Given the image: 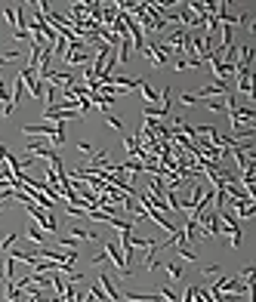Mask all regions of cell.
<instances>
[{
  "instance_id": "2e32d148",
  "label": "cell",
  "mask_w": 256,
  "mask_h": 302,
  "mask_svg": "<svg viewBox=\"0 0 256 302\" xmlns=\"http://www.w3.org/2000/svg\"><path fill=\"white\" fill-rule=\"evenodd\" d=\"M105 123L111 126V130H124V123H121L118 118H111V114H105Z\"/></svg>"
},
{
  "instance_id": "7c38bea8",
  "label": "cell",
  "mask_w": 256,
  "mask_h": 302,
  "mask_svg": "<svg viewBox=\"0 0 256 302\" xmlns=\"http://www.w3.org/2000/svg\"><path fill=\"white\" fill-rule=\"evenodd\" d=\"M139 90H142V96H145V102H148V105H151V102H158V99H160V96H158V90L151 87L145 77H142V84H139Z\"/></svg>"
},
{
  "instance_id": "9a60e30c",
  "label": "cell",
  "mask_w": 256,
  "mask_h": 302,
  "mask_svg": "<svg viewBox=\"0 0 256 302\" xmlns=\"http://www.w3.org/2000/svg\"><path fill=\"white\" fill-rule=\"evenodd\" d=\"M3 19L16 28V3H13V6H3Z\"/></svg>"
},
{
  "instance_id": "52a82bcc",
  "label": "cell",
  "mask_w": 256,
  "mask_h": 302,
  "mask_svg": "<svg viewBox=\"0 0 256 302\" xmlns=\"http://www.w3.org/2000/svg\"><path fill=\"white\" fill-rule=\"evenodd\" d=\"M96 284H99L102 290H105V296H108L111 302H124V296L118 293V287H114V281H111V274H105V272H102V274H99V281H96Z\"/></svg>"
},
{
  "instance_id": "5b68a950",
  "label": "cell",
  "mask_w": 256,
  "mask_h": 302,
  "mask_svg": "<svg viewBox=\"0 0 256 302\" xmlns=\"http://www.w3.org/2000/svg\"><path fill=\"white\" fill-rule=\"evenodd\" d=\"M228 121L231 123H253L256 126V111L247 108V105H235V108H228Z\"/></svg>"
},
{
  "instance_id": "8fae6325",
  "label": "cell",
  "mask_w": 256,
  "mask_h": 302,
  "mask_svg": "<svg viewBox=\"0 0 256 302\" xmlns=\"http://www.w3.org/2000/svg\"><path fill=\"white\" fill-rule=\"evenodd\" d=\"M71 238L74 241H96V231H90L84 225H71Z\"/></svg>"
},
{
  "instance_id": "3957f363",
  "label": "cell",
  "mask_w": 256,
  "mask_h": 302,
  "mask_svg": "<svg viewBox=\"0 0 256 302\" xmlns=\"http://www.w3.org/2000/svg\"><path fill=\"white\" fill-rule=\"evenodd\" d=\"M19 80L28 87V92H31L34 99H40V96H43V80H37V71H34V68L25 65V68L19 71Z\"/></svg>"
},
{
  "instance_id": "d6986e66",
  "label": "cell",
  "mask_w": 256,
  "mask_h": 302,
  "mask_svg": "<svg viewBox=\"0 0 256 302\" xmlns=\"http://www.w3.org/2000/svg\"><path fill=\"white\" fill-rule=\"evenodd\" d=\"M77 148H80V151H84V154H93V151H96V148H93L90 142H77Z\"/></svg>"
},
{
  "instance_id": "ffe728a7",
  "label": "cell",
  "mask_w": 256,
  "mask_h": 302,
  "mask_svg": "<svg viewBox=\"0 0 256 302\" xmlns=\"http://www.w3.org/2000/svg\"><path fill=\"white\" fill-rule=\"evenodd\" d=\"M43 302H56V299H43Z\"/></svg>"
},
{
  "instance_id": "ba28073f",
  "label": "cell",
  "mask_w": 256,
  "mask_h": 302,
  "mask_svg": "<svg viewBox=\"0 0 256 302\" xmlns=\"http://www.w3.org/2000/svg\"><path fill=\"white\" fill-rule=\"evenodd\" d=\"M170 250H176V256H179V259H185V262H197V253L192 250V243H185V241H179V243H173Z\"/></svg>"
},
{
  "instance_id": "ac0fdd59",
  "label": "cell",
  "mask_w": 256,
  "mask_h": 302,
  "mask_svg": "<svg viewBox=\"0 0 256 302\" xmlns=\"http://www.w3.org/2000/svg\"><path fill=\"white\" fill-rule=\"evenodd\" d=\"M62 250H77V241L74 238H62Z\"/></svg>"
},
{
  "instance_id": "6da1fadb",
  "label": "cell",
  "mask_w": 256,
  "mask_h": 302,
  "mask_svg": "<svg viewBox=\"0 0 256 302\" xmlns=\"http://www.w3.org/2000/svg\"><path fill=\"white\" fill-rule=\"evenodd\" d=\"M22 133H25V136H34V139H37V136H46L53 145H65V142H68L65 123H62V121H59V123H25V126H22Z\"/></svg>"
},
{
  "instance_id": "7a4b0ae2",
  "label": "cell",
  "mask_w": 256,
  "mask_h": 302,
  "mask_svg": "<svg viewBox=\"0 0 256 302\" xmlns=\"http://www.w3.org/2000/svg\"><path fill=\"white\" fill-rule=\"evenodd\" d=\"M65 62L68 65H87L90 62V56H87V40H68V50H65Z\"/></svg>"
},
{
  "instance_id": "5bb4252c",
  "label": "cell",
  "mask_w": 256,
  "mask_h": 302,
  "mask_svg": "<svg viewBox=\"0 0 256 302\" xmlns=\"http://www.w3.org/2000/svg\"><path fill=\"white\" fill-rule=\"evenodd\" d=\"M164 269H167V274H170V281H182V277H185V274H182V265H179V262H167Z\"/></svg>"
},
{
  "instance_id": "e0dca14e",
  "label": "cell",
  "mask_w": 256,
  "mask_h": 302,
  "mask_svg": "<svg viewBox=\"0 0 256 302\" xmlns=\"http://www.w3.org/2000/svg\"><path fill=\"white\" fill-rule=\"evenodd\" d=\"M179 102H182V105H194V92H182V96H179Z\"/></svg>"
},
{
  "instance_id": "30bf717a",
  "label": "cell",
  "mask_w": 256,
  "mask_h": 302,
  "mask_svg": "<svg viewBox=\"0 0 256 302\" xmlns=\"http://www.w3.org/2000/svg\"><path fill=\"white\" fill-rule=\"evenodd\" d=\"M3 299L6 302H25V290H19L16 284H3Z\"/></svg>"
},
{
  "instance_id": "4fadbf2b",
  "label": "cell",
  "mask_w": 256,
  "mask_h": 302,
  "mask_svg": "<svg viewBox=\"0 0 256 302\" xmlns=\"http://www.w3.org/2000/svg\"><path fill=\"white\" fill-rule=\"evenodd\" d=\"M25 235H28V241H34V243H40V247H43V243H46V231H43L40 225H31V228L25 231Z\"/></svg>"
},
{
  "instance_id": "9c48e42d",
  "label": "cell",
  "mask_w": 256,
  "mask_h": 302,
  "mask_svg": "<svg viewBox=\"0 0 256 302\" xmlns=\"http://www.w3.org/2000/svg\"><path fill=\"white\" fill-rule=\"evenodd\" d=\"M231 210L238 213V219H250V216L256 213V201H235Z\"/></svg>"
},
{
  "instance_id": "277c9868",
  "label": "cell",
  "mask_w": 256,
  "mask_h": 302,
  "mask_svg": "<svg viewBox=\"0 0 256 302\" xmlns=\"http://www.w3.org/2000/svg\"><path fill=\"white\" fill-rule=\"evenodd\" d=\"M105 256H108L114 265H118V272H121L124 277H130V274H133L130 269H127V259H124V253H121V247H118V243H111V241L105 243Z\"/></svg>"
},
{
  "instance_id": "8992f818",
  "label": "cell",
  "mask_w": 256,
  "mask_h": 302,
  "mask_svg": "<svg viewBox=\"0 0 256 302\" xmlns=\"http://www.w3.org/2000/svg\"><path fill=\"white\" fill-rule=\"evenodd\" d=\"M238 92H244V96L256 99V87H253V71H238Z\"/></svg>"
}]
</instances>
